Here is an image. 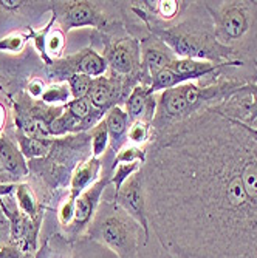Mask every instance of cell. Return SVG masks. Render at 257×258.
I'll return each mask as SVG.
<instances>
[{
	"label": "cell",
	"mask_w": 257,
	"mask_h": 258,
	"mask_svg": "<svg viewBox=\"0 0 257 258\" xmlns=\"http://www.w3.org/2000/svg\"><path fill=\"white\" fill-rule=\"evenodd\" d=\"M149 226L174 258H257V141L208 108L153 136Z\"/></svg>",
	"instance_id": "obj_1"
},
{
	"label": "cell",
	"mask_w": 257,
	"mask_h": 258,
	"mask_svg": "<svg viewBox=\"0 0 257 258\" xmlns=\"http://www.w3.org/2000/svg\"><path fill=\"white\" fill-rule=\"evenodd\" d=\"M143 25L149 33L165 42L177 57L208 60L213 63L239 60L234 53L217 40L214 23L203 7V2H189L188 8L175 22H144Z\"/></svg>",
	"instance_id": "obj_2"
},
{
	"label": "cell",
	"mask_w": 257,
	"mask_h": 258,
	"mask_svg": "<svg viewBox=\"0 0 257 258\" xmlns=\"http://www.w3.org/2000/svg\"><path fill=\"white\" fill-rule=\"evenodd\" d=\"M217 40L257 68V0H204Z\"/></svg>",
	"instance_id": "obj_3"
},
{
	"label": "cell",
	"mask_w": 257,
	"mask_h": 258,
	"mask_svg": "<svg viewBox=\"0 0 257 258\" xmlns=\"http://www.w3.org/2000/svg\"><path fill=\"white\" fill-rule=\"evenodd\" d=\"M84 237L107 247L118 258H138L139 247L146 241L139 224L113 201L110 184Z\"/></svg>",
	"instance_id": "obj_4"
},
{
	"label": "cell",
	"mask_w": 257,
	"mask_h": 258,
	"mask_svg": "<svg viewBox=\"0 0 257 258\" xmlns=\"http://www.w3.org/2000/svg\"><path fill=\"white\" fill-rule=\"evenodd\" d=\"M127 2H90V0H67L52 2V16L58 27L68 34L76 28H95L98 33L126 30L124 14Z\"/></svg>",
	"instance_id": "obj_5"
},
{
	"label": "cell",
	"mask_w": 257,
	"mask_h": 258,
	"mask_svg": "<svg viewBox=\"0 0 257 258\" xmlns=\"http://www.w3.org/2000/svg\"><path fill=\"white\" fill-rule=\"evenodd\" d=\"M93 39H99L102 56L107 60L109 73L120 78L133 79L143 84L141 76V48L139 40L132 34L120 36L118 31L98 33L95 31Z\"/></svg>",
	"instance_id": "obj_6"
},
{
	"label": "cell",
	"mask_w": 257,
	"mask_h": 258,
	"mask_svg": "<svg viewBox=\"0 0 257 258\" xmlns=\"http://www.w3.org/2000/svg\"><path fill=\"white\" fill-rule=\"evenodd\" d=\"M232 62V60H229ZM225 63H213L208 60H197V59H186V57H177L169 65L158 72L149 85V91L152 95H158V93L178 87L181 84L188 82H198L203 79H208L211 76H216L222 73L226 68Z\"/></svg>",
	"instance_id": "obj_7"
},
{
	"label": "cell",
	"mask_w": 257,
	"mask_h": 258,
	"mask_svg": "<svg viewBox=\"0 0 257 258\" xmlns=\"http://www.w3.org/2000/svg\"><path fill=\"white\" fill-rule=\"evenodd\" d=\"M107 73V60L95 46H87L76 54H70L67 57L62 56L50 67H45V76L52 82H67V79L73 75H85L96 79Z\"/></svg>",
	"instance_id": "obj_8"
},
{
	"label": "cell",
	"mask_w": 257,
	"mask_h": 258,
	"mask_svg": "<svg viewBox=\"0 0 257 258\" xmlns=\"http://www.w3.org/2000/svg\"><path fill=\"white\" fill-rule=\"evenodd\" d=\"M110 175H112V166H109L104 170L102 176L95 184L90 185L87 190H84L76 198L73 221L70 223V226L64 232H61L67 240L76 241L85 235L88 226L91 224L93 218L96 215V210L101 204L104 192L110 184Z\"/></svg>",
	"instance_id": "obj_9"
},
{
	"label": "cell",
	"mask_w": 257,
	"mask_h": 258,
	"mask_svg": "<svg viewBox=\"0 0 257 258\" xmlns=\"http://www.w3.org/2000/svg\"><path fill=\"white\" fill-rule=\"evenodd\" d=\"M113 201L118 204L124 212H127L143 229L146 241L152 237V230L149 226L147 209H146V190H144V178L143 172L139 170L130 176L121 189L113 194Z\"/></svg>",
	"instance_id": "obj_10"
},
{
	"label": "cell",
	"mask_w": 257,
	"mask_h": 258,
	"mask_svg": "<svg viewBox=\"0 0 257 258\" xmlns=\"http://www.w3.org/2000/svg\"><path fill=\"white\" fill-rule=\"evenodd\" d=\"M139 48H141V76L143 85H150L152 78L161 72L166 65L177 59L169 46L158 39L155 34L146 31L138 37Z\"/></svg>",
	"instance_id": "obj_11"
},
{
	"label": "cell",
	"mask_w": 257,
	"mask_h": 258,
	"mask_svg": "<svg viewBox=\"0 0 257 258\" xmlns=\"http://www.w3.org/2000/svg\"><path fill=\"white\" fill-rule=\"evenodd\" d=\"M31 40L34 50L45 67H50L53 62L59 60L65 51L67 34L58 27L55 17L50 16L39 30L31 31Z\"/></svg>",
	"instance_id": "obj_12"
},
{
	"label": "cell",
	"mask_w": 257,
	"mask_h": 258,
	"mask_svg": "<svg viewBox=\"0 0 257 258\" xmlns=\"http://www.w3.org/2000/svg\"><path fill=\"white\" fill-rule=\"evenodd\" d=\"M0 167H2L7 184H17L30 176L25 156L22 155L13 136L7 133L0 135Z\"/></svg>",
	"instance_id": "obj_13"
},
{
	"label": "cell",
	"mask_w": 257,
	"mask_h": 258,
	"mask_svg": "<svg viewBox=\"0 0 257 258\" xmlns=\"http://www.w3.org/2000/svg\"><path fill=\"white\" fill-rule=\"evenodd\" d=\"M130 122L144 119L153 122L157 110V95H152L147 85L138 84L127 96L124 107Z\"/></svg>",
	"instance_id": "obj_14"
},
{
	"label": "cell",
	"mask_w": 257,
	"mask_h": 258,
	"mask_svg": "<svg viewBox=\"0 0 257 258\" xmlns=\"http://www.w3.org/2000/svg\"><path fill=\"white\" fill-rule=\"evenodd\" d=\"M104 122L107 125L109 139H110L109 149L116 155L127 144V132L130 125V119L126 110L121 105H116L106 113Z\"/></svg>",
	"instance_id": "obj_15"
},
{
	"label": "cell",
	"mask_w": 257,
	"mask_h": 258,
	"mask_svg": "<svg viewBox=\"0 0 257 258\" xmlns=\"http://www.w3.org/2000/svg\"><path fill=\"white\" fill-rule=\"evenodd\" d=\"M14 200L17 207L20 209V212H23L27 217H30L33 221L43 224L45 220V206L40 203L39 197L36 195L33 185L30 182H17L14 184Z\"/></svg>",
	"instance_id": "obj_16"
},
{
	"label": "cell",
	"mask_w": 257,
	"mask_h": 258,
	"mask_svg": "<svg viewBox=\"0 0 257 258\" xmlns=\"http://www.w3.org/2000/svg\"><path fill=\"white\" fill-rule=\"evenodd\" d=\"M34 258H75L73 241L67 240L61 232H55L40 240Z\"/></svg>",
	"instance_id": "obj_17"
},
{
	"label": "cell",
	"mask_w": 257,
	"mask_h": 258,
	"mask_svg": "<svg viewBox=\"0 0 257 258\" xmlns=\"http://www.w3.org/2000/svg\"><path fill=\"white\" fill-rule=\"evenodd\" d=\"M14 141L17 143L25 159L34 161V159H42L48 155L55 138H31L14 130Z\"/></svg>",
	"instance_id": "obj_18"
},
{
	"label": "cell",
	"mask_w": 257,
	"mask_h": 258,
	"mask_svg": "<svg viewBox=\"0 0 257 258\" xmlns=\"http://www.w3.org/2000/svg\"><path fill=\"white\" fill-rule=\"evenodd\" d=\"M72 101H73V96L67 82L48 84L40 98V102L48 107H65Z\"/></svg>",
	"instance_id": "obj_19"
},
{
	"label": "cell",
	"mask_w": 257,
	"mask_h": 258,
	"mask_svg": "<svg viewBox=\"0 0 257 258\" xmlns=\"http://www.w3.org/2000/svg\"><path fill=\"white\" fill-rule=\"evenodd\" d=\"M73 253H75V258H118L107 247L91 241L85 237L73 241Z\"/></svg>",
	"instance_id": "obj_20"
},
{
	"label": "cell",
	"mask_w": 257,
	"mask_h": 258,
	"mask_svg": "<svg viewBox=\"0 0 257 258\" xmlns=\"http://www.w3.org/2000/svg\"><path fill=\"white\" fill-rule=\"evenodd\" d=\"M30 30H20V31H13L4 37H0V53H8V54H20L25 51L27 42L31 40V31Z\"/></svg>",
	"instance_id": "obj_21"
},
{
	"label": "cell",
	"mask_w": 257,
	"mask_h": 258,
	"mask_svg": "<svg viewBox=\"0 0 257 258\" xmlns=\"http://www.w3.org/2000/svg\"><path fill=\"white\" fill-rule=\"evenodd\" d=\"M153 139V125L149 121L139 119L133 121L129 125L127 132V144L138 146V147H147Z\"/></svg>",
	"instance_id": "obj_22"
},
{
	"label": "cell",
	"mask_w": 257,
	"mask_h": 258,
	"mask_svg": "<svg viewBox=\"0 0 257 258\" xmlns=\"http://www.w3.org/2000/svg\"><path fill=\"white\" fill-rule=\"evenodd\" d=\"M88 135H90V144H91V156L101 158L102 155H106L110 146V139H109V132H107V125L104 119L93 127L88 132Z\"/></svg>",
	"instance_id": "obj_23"
},
{
	"label": "cell",
	"mask_w": 257,
	"mask_h": 258,
	"mask_svg": "<svg viewBox=\"0 0 257 258\" xmlns=\"http://www.w3.org/2000/svg\"><path fill=\"white\" fill-rule=\"evenodd\" d=\"M143 167V164H138V162H133V164H116L112 169V175H110V185L113 187V194L118 192L123 184L130 178L133 176L136 172H139Z\"/></svg>",
	"instance_id": "obj_24"
},
{
	"label": "cell",
	"mask_w": 257,
	"mask_h": 258,
	"mask_svg": "<svg viewBox=\"0 0 257 258\" xmlns=\"http://www.w3.org/2000/svg\"><path fill=\"white\" fill-rule=\"evenodd\" d=\"M147 159V147H138V146H132V144H126L118 153L113 158V166L116 164H143ZM112 166V169H113Z\"/></svg>",
	"instance_id": "obj_25"
},
{
	"label": "cell",
	"mask_w": 257,
	"mask_h": 258,
	"mask_svg": "<svg viewBox=\"0 0 257 258\" xmlns=\"http://www.w3.org/2000/svg\"><path fill=\"white\" fill-rule=\"evenodd\" d=\"M138 258H174V256L161 246L158 238L152 233L149 241H143L141 247H139Z\"/></svg>",
	"instance_id": "obj_26"
},
{
	"label": "cell",
	"mask_w": 257,
	"mask_h": 258,
	"mask_svg": "<svg viewBox=\"0 0 257 258\" xmlns=\"http://www.w3.org/2000/svg\"><path fill=\"white\" fill-rule=\"evenodd\" d=\"M91 78L85 76V75H73L67 79V84L70 87V91H72L73 99H79V98H87L88 90L91 85Z\"/></svg>",
	"instance_id": "obj_27"
},
{
	"label": "cell",
	"mask_w": 257,
	"mask_h": 258,
	"mask_svg": "<svg viewBox=\"0 0 257 258\" xmlns=\"http://www.w3.org/2000/svg\"><path fill=\"white\" fill-rule=\"evenodd\" d=\"M0 258H34L27 253H23L13 244H0Z\"/></svg>",
	"instance_id": "obj_28"
},
{
	"label": "cell",
	"mask_w": 257,
	"mask_h": 258,
	"mask_svg": "<svg viewBox=\"0 0 257 258\" xmlns=\"http://www.w3.org/2000/svg\"><path fill=\"white\" fill-rule=\"evenodd\" d=\"M10 243V223L4 215V210L0 207V244Z\"/></svg>",
	"instance_id": "obj_29"
},
{
	"label": "cell",
	"mask_w": 257,
	"mask_h": 258,
	"mask_svg": "<svg viewBox=\"0 0 257 258\" xmlns=\"http://www.w3.org/2000/svg\"><path fill=\"white\" fill-rule=\"evenodd\" d=\"M8 125V111L5 104L0 101V135L5 133V128Z\"/></svg>",
	"instance_id": "obj_30"
},
{
	"label": "cell",
	"mask_w": 257,
	"mask_h": 258,
	"mask_svg": "<svg viewBox=\"0 0 257 258\" xmlns=\"http://www.w3.org/2000/svg\"><path fill=\"white\" fill-rule=\"evenodd\" d=\"M252 91H254V107H252V114H251V125H255L257 122V82L252 84Z\"/></svg>",
	"instance_id": "obj_31"
}]
</instances>
